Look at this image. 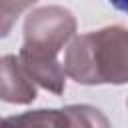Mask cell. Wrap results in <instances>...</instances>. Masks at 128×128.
I'll return each instance as SVG.
<instances>
[{"label": "cell", "mask_w": 128, "mask_h": 128, "mask_svg": "<svg viewBox=\"0 0 128 128\" xmlns=\"http://www.w3.org/2000/svg\"><path fill=\"white\" fill-rule=\"evenodd\" d=\"M126 32L124 28H106L74 42L68 54V70L78 82H126Z\"/></svg>", "instance_id": "cell-1"}, {"label": "cell", "mask_w": 128, "mask_h": 128, "mask_svg": "<svg viewBox=\"0 0 128 128\" xmlns=\"http://www.w3.org/2000/svg\"><path fill=\"white\" fill-rule=\"evenodd\" d=\"M112 2H114L120 10H124V8H126V0H112Z\"/></svg>", "instance_id": "cell-2"}]
</instances>
